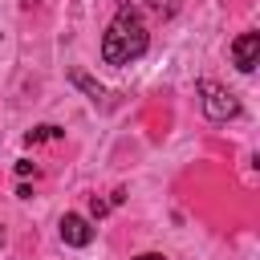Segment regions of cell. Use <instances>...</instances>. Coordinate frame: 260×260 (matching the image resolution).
<instances>
[{
    "mask_svg": "<svg viewBox=\"0 0 260 260\" xmlns=\"http://www.w3.org/2000/svg\"><path fill=\"white\" fill-rule=\"evenodd\" d=\"M146 8H150L154 16H162V20H167V16H175V12H179V0H146Z\"/></svg>",
    "mask_w": 260,
    "mask_h": 260,
    "instance_id": "obj_7",
    "label": "cell"
},
{
    "mask_svg": "<svg viewBox=\"0 0 260 260\" xmlns=\"http://www.w3.org/2000/svg\"><path fill=\"white\" fill-rule=\"evenodd\" d=\"M232 61H236L240 73H252L260 65V32H240L232 41Z\"/></svg>",
    "mask_w": 260,
    "mask_h": 260,
    "instance_id": "obj_3",
    "label": "cell"
},
{
    "mask_svg": "<svg viewBox=\"0 0 260 260\" xmlns=\"http://www.w3.org/2000/svg\"><path fill=\"white\" fill-rule=\"evenodd\" d=\"M16 175H20V179H28V175H37V167H32L28 158H20V162H16Z\"/></svg>",
    "mask_w": 260,
    "mask_h": 260,
    "instance_id": "obj_8",
    "label": "cell"
},
{
    "mask_svg": "<svg viewBox=\"0 0 260 260\" xmlns=\"http://www.w3.org/2000/svg\"><path fill=\"white\" fill-rule=\"evenodd\" d=\"M199 106H203V114H207L211 122H232V118L240 114L236 93H232V89H223V85H219V81H211V77H203V81H199Z\"/></svg>",
    "mask_w": 260,
    "mask_h": 260,
    "instance_id": "obj_2",
    "label": "cell"
},
{
    "mask_svg": "<svg viewBox=\"0 0 260 260\" xmlns=\"http://www.w3.org/2000/svg\"><path fill=\"white\" fill-rule=\"evenodd\" d=\"M61 134H65L61 126H53V122H45V126H32V130L24 134V142L32 146V142H49V138H61Z\"/></svg>",
    "mask_w": 260,
    "mask_h": 260,
    "instance_id": "obj_6",
    "label": "cell"
},
{
    "mask_svg": "<svg viewBox=\"0 0 260 260\" xmlns=\"http://www.w3.org/2000/svg\"><path fill=\"white\" fill-rule=\"evenodd\" d=\"M146 45H150V37H146V24H142L138 8L122 4L110 20L106 37H102V61L106 65H130L146 53Z\"/></svg>",
    "mask_w": 260,
    "mask_h": 260,
    "instance_id": "obj_1",
    "label": "cell"
},
{
    "mask_svg": "<svg viewBox=\"0 0 260 260\" xmlns=\"http://www.w3.org/2000/svg\"><path fill=\"white\" fill-rule=\"evenodd\" d=\"M138 260H167V256H158V252H146V256H138Z\"/></svg>",
    "mask_w": 260,
    "mask_h": 260,
    "instance_id": "obj_9",
    "label": "cell"
},
{
    "mask_svg": "<svg viewBox=\"0 0 260 260\" xmlns=\"http://www.w3.org/2000/svg\"><path fill=\"white\" fill-rule=\"evenodd\" d=\"M69 81H73V85H77V89H81L89 102H102V98H106V89H102V85H98V81H93L85 69H73V73H69Z\"/></svg>",
    "mask_w": 260,
    "mask_h": 260,
    "instance_id": "obj_5",
    "label": "cell"
},
{
    "mask_svg": "<svg viewBox=\"0 0 260 260\" xmlns=\"http://www.w3.org/2000/svg\"><path fill=\"white\" fill-rule=\"evenodd\" d=\"M61 240H65L69 248H85V244L93 240V223H89L85 215H77V211H65V215H61Z\"/></svg>",
    "mask_w": 260,
    "mask_h": 260,
    "instance_id": "obj_4",
    "label": "cell"
}]
</instances>
